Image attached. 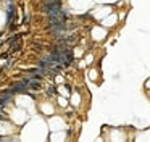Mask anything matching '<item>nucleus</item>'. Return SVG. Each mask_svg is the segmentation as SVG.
<instances>
[{"mask_svg":"<svg viewBox=\"0 0 150 142\" xmlns=\"http://www.w3.org/2000/svg\"><path fill=\"white\" fill-rule=\"evenodd\" d=\"M24 89H29V87H28V82H26V81L13 82V84H11V87H10V90H11V92H23Z\"/></svg>","mask_w":150,"mask_h":142,"instance_id":"obj_1","label":"nucleus"},{"mask_svg":"<svg viewBox=\"0 0 150 142\" xmlns=\"http://www.w3.org/2000/svg\"><path fill=\"white\" fill-rule=\"evenodd\" d=\"M28 82V87L29 89H39L40 87V81L37 76H33V77H28V79H24Z\"/></svg>","mask_w":150,"mask_h":142,"instance_id":"obj_2","label":"nucleus"},{"mask_svg":"<svg viewBox=\"0 0 150 142\" xmlns=\"http://www.w3.org/2000/svg\"><path fill=\"white\" fill-rule=\"evenodd\" d=\"M7 100H10V94H4V95H0V107L5 105Z\"/></svg>","mask_w":150,"mask_h":142,"instance_id":"obj_3","label":"nucleus"}]
</instances>
